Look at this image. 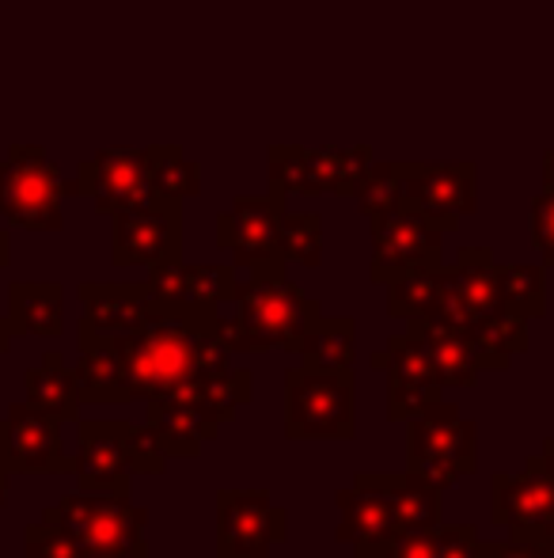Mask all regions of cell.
I'll list each match as a JSON object with an SVG mask.
<instances>
[{
  "instance_id": "cell-16",
  "label": "cell",
  "mask_w": 554,
  "mask_h": 558,
  "mask_svg": "<svg viewBox=\"0 0 554 558\" xmlns=\"http://www.w3.org/2000/svg\"><path fill=\"white\" fill-rule=\"evenodd\" d=\"M76 191L88 194L103 214H126L156 198L152 171H148V153L137 148H107L96 160H88L76 179Z\"/></svg>"
},
{
  "instance_id": "cell-5",
  "label": "cell",
  "mask_w": 554,
  "mask_h": 558,
  "mask_svg": "<svg viewBox=\"0 0 554 558\" xmlns=\"http://www.w3.org/2000/svg\"><path fill=\"white\" fill-rule=\"evenodd\" d=\"M407 471H415L436 490H452L479 468V426L452 403H433L407 422Z\"/></svg>"
},
{
  "instance_id": "cell-11",
  "label": "cell",
  "mask_w": 554,
  "mask_h": 558,
  "mask_svg": "<svg viewBox=\"0 0 554 558\" xmlns=\"http://www.w3.org/2000/svg\"><path fill=\"white\" fill-rule=\"evenodd\" d=\"M134 422L126 418H81L76 422V452L73 471L76 486L84 494H114L130 498L134 494V463L126 452V437Z\"/></svg>"
},
{
  "instance_id": "cell-34",
  "label": "cell",
  "mask_w": 554,
  "mask_h": 558,
  "mask_svg": "<svg viewBox=\"0 0 554 558\" xmlns=\"http://www.w3.org/2000/svg\"><path fill=\"white\" fill-rule=\"evenodd\" d=\"M436 558H482V536L475 524H444L436 529Z\"/></svg>"
},
{
  "instance_id": "cell-30",
  "label": "cell",
  "mask_w": 554,
  "mask_h": 558,
  "mask_svg": "<svg viewBox=\"0 0 554 558\" xmlns=\"http://www.w3.org/2000/svg\"><path fill=\"white\" fill-rule=\"evenodd\" d=\"M357 202L369 217H380L387 209L403 206L407 202V183H403V168L395 163H380V168H369L357 183Z\"/></svg>"
},
{
  "instance_id": "cell-37",
  "label": "cell",
  "mask_w": 554,
  "mask_h": 558,
  "mask_svg": "<svg viewBox=\"0 0 554 558\" xmlns=\"http://www.w3.org/2000/svg\"><path fill=\"white\" fill-rule=\"evenodd\" d=\"M8 490H12V471H8L4 456H0V509L8 506Z\"/></svg>"
},
{
  "instance_id": "cell-9",
  "label": "cell",
  "mask_w": 554,
  "mask_h": 558,
  "mask_svg": "<svg viewBox=\"0 0 554 558\" xmlns=\"http://www.w3.org/2000/svg\"><path fill=\"white\" fill-rule=\"evenodd\" d=\"M61 198H65L61 175L46 163L38 148H12V156L0 160V214H4V221L30 228V232H58Z\"/></svg>"
},
{
  "instance_id": "cell-20",
  "label": "cell",
  "mask_w": 554,
  "mask_h": 558,
  "mask_svg": "<svg viewBox=\"0 0 554 558\" xmlns=\"http://www.w3.org/2000/svg\"><path fill=\"white\" fill-rule=\"evenodd\" d=\"M403 183H407L410 206H418L421 214L436 217L448 228L475 209L471 163H464V168H403Z\"/></svg>"
},
{
  "instance_id": "cell-39",
  "label": "cell",
  "mask_w": 554,
  "mask_h": 558,
  "mask_svg": "<svg viewBox=\"0 0 554 558\" xmlns=\"http://www.w3.org/2000/svg\"><path fill=\"white\" fill-rule=\"evenodd\" d=\"M543 460H547V468L554 471V437H547V441H543Z\"/></svg>"
},
{
  "instance_id": "cell-27",
  "label": "cell",
  "mask_w": 554,
  "mask_h": 558,
  "mask_svg": "<svg viewBox=\"0 0 554 558\" xmlns=\"http://www.w3.org/2000/svg\"><path fill=\"white\" fill-rule=\"evenodd\" d=\"M148 171H152V191L168 202L194 198L201 186V171L194 163H186V156L178 148H152L148 153Z\"/></svg>"
},
{
  "instance_id": "cell-10",
  "label": "cell",
  "mask_w": 554,
  "mask_h": 558,
  "mask_svg": "<svg viewBox=\"0 0 554 558\" xmlns=\"http://www.w3.org/2000/svg\"><path fill=\"white\" fill-rule=\"evenodd\" d=\"M288 539V509L270 490H217V558H270Z\"/></svg>"
},
{
  "instance_id": "cell-29",
  "label": "cell",
  "mask_w": 554,
  "mask_h": 558,
  "mask_svg": "<svg viewBox=\"0 0 554 558\" xmlns=\"http://www.w3.org/2000/svg\"><path fill=\"white\" fill-rule=\"evenodd\" d=\"M502 293L517 316L540 319L547 312V286L540 266H502Z\"/></svg>"
},
{
  "instance_id": "cell-18",
  "label": "cell",
  "mask_w": 554,
  "mask_h": 558,
  "mask_svg": "<svg viewBox=\"0 0 554 558\" xmlns=\"http://www.w3.org/2000/svg\"><path fill=\"white\" fill-rule=\"evenodd\" d=\"M148 286L168 308H190V312H217V304L236 301L239 281L232 266H186L183 258L152 266Z\"/></svg>"
},
{
  "instance_id": "cell-31",
  "label": "cell",
  "mask_w": 554,
  "mask_h": 558,
  "mask_svg": "<svg viewBox=\"0 0 554 558\" xmlns=\"http://www.w3.org/2000/svg\"><path fill=\"white\" fill-rule=\"evenodd\" d=\"M91 551L65 532L61 524H50L38 517V524H27L23 532V558H88Z\"/></svg>"
},
{
  "instance_id": "cell-8",
  "label": "cell",
  "mask_w": 554,
  "mask_h": 558,
  "mask_svg": "<svg viewBox=\"0 0 554 558\" xmlns=\"http://www.w3.org/2000/svg\"><path fill=\"white\" fill-rule=\"evenodd\" d=\"M444 232H448V225L421 214L410 202L372 217V281L387 286L410 270L441 266Z\"/></svg>"
},
{
  "instance_id": "cell-7",
  "label": "cell",
  "mask_w": 554,
  "mask_h": 558,
  "mask_svg": "<svg viewBox=\"0 0 554 558\" xmlns=\"http://www.w3.org/2000/svg\"><path fill=\"white\" fill-rule=\"evenodd\" d=\"M338 529L334 539L349 544L354 558H387L407 532L395 506V471H357L346 490L334 494Z\"/></svg>"
},
{
  "instance_id": "cell-25",
  "label": "cell",
  "mask_w": 554,
  "mask_h": 558,
  "mask_svg": "<svg viewBox=\"0 0 554 558\" xmlns=\"http://www.w3.org/2000/svg\"><path fill=\"white\" fill-rule=\"evenodd\" d=\"M304 368H354L357 361V327L349 316H319L311 331L296 345Z\"/></svg>"
},
{
  "instance_id": "cell-24",
  "label": "cell",
  "mask_w": 554,
  "mask_h": 558,
  "mask_svg": "<svg viewBox=\"0 0 554 558\" xmlns=\"http://www.w3.org/2000/svg\"><path fill=\"white\" fill-rule=\"evenodd\" d=\"M23 388H27V403L50 414L53 422H81V391H76V376L65 365L58 350H46L38 365L23 373Z\"/></svg>"
},
{
  "instance_id": "cell-23",
  "label": "cell",
  "mask_w": 554,
  "mask_h": 558,
  "mask_svg": "<svg viewBox=\"0 0 554 558\" xmlns=\"http://www.w3.org/2000/svg\"><path fill=\"white\" fill-rule=\"evenodd\" d=\"M8 327L12 335L58 338L65 331V293L58 281H12L8 286Z\"/></svg>"
},
{
  "instance_id": "cell-12",
  "label": "cell",
  "mask_w": 554,
  "mask_h": 558,
  "mask_svg": "<svg viewBox=\"0 0 554 558\" xmlns=\"http://www.w3.org/2000/svg\"><path fill=\"white\" fill-rule=\"evenodd\" d=\"M369 365L387 376V422H410L426 407L444 399L441 376H436L429 353L421 350V342L410 331L387 338V345L372 353Z\"/></svg>"
},
{
  "instance_id": "cell-41",
  "label": "cell",
  "mask_w": 554,
  "mask_h": 558,
  "mask_svg": "<svg viewBox=\"0 0 554 558\" xmlns=\"http://www.w3.org/2000/svg\"><path fill=\"white\" fill-rule=\"evenodd\" d=\"M547 186H554V153H547Z\"/></svg>"
},
{
  "instance_id": "cell-21",
  "label": "cell",
  "mask_w": 554,
  "mask_h": 558,
  "mask_svg": "<svg viewBox=\"0 0 554 558\" xmlns=\"http://www.w3.org/2000/svg\"><path fill=\"white\" fill-rule=\"evenodd\" d=\"M145 426L156 434V441L168 452V460H198L201 445L217 437V422H209L194 403L178 396L145 399Z\"/></svg>"
},
{
  "instance_id": "cell-6",
  "label": "cell",
  "mask_w": 554,
  "mask_h": 558,
  "mask_svg": "<svg viewBox=\"0 0 554 558\" xmlns=\"http://www.w3.org/2000/svg\"><path fill=\"white\" fill-rule=\"evenodd\" d=\"M42 521L73 532L88 551L148 558V509L134 506L130 498L76 490L65 494L61 501H53V506H46Z\"/></svg>"
},
{
  "instance_id": "cell-38",
  "label": "cell",
  "mask_w": 554,
  "mask_h": 558,
  "mask_svg": "<svg viewBox=\"0 0 554 558\" xmlns=\"http://www.w3.org/2000/svg\"><path fill=\"white\" fill-rule=\"evenodd\" d=\"M12 327H8V316L0 319V353H8V345H12Z\"/></svg>"
},
{
  "instance_id": "cell-2",
  "label": "cell",
  "mask_w": 554,
  "mask_h": 558,
  "mask_svg": "<svg viewBox=\"0 0 554 558\" xmlns=\"http://www.w3.org/2000/svg\"><path fill=\"white\" fill-rule=\"evenodd\" d=\"M441 319L459 327L475 345L482 373H505L528 350V319L505 304L502 266L490 251H464L456 266H444Z\"/></svg>"
},
{
  "instance_id": "cell-3",
  "label": "cell",
  "mask_w": 554,
  "mask_h": 558,
  "mask_svg": "<svg viewBox=\"0 0 554 558\" xmlns=\"http://www.w3.org/2000/svg\"><path fill=\"white\" fill-rule=\"evenodd\" d=\"M236 331L239 353H262V350H293L300 338L311 331L323 308L311 301L300 286L285 278V258L251 266V278L236 293Z\"/></svg>"
},
{
  "instance_id": "cell-42",
  "label": "cell",
  "mask_w": 554,
  "mask_h": 558,
  "mask_svg": "<svg viewBox=\"0 0 554 558\" xmlns=\"http://www.w3.org/2000/svg\"><path fill=\"white\" fill-rule=\"evenodd\" d=\"M88 558H126V555H107V551H91Z\"/></svg>"
},
{
  "instance_id": "cell-19",
  "label": "cell",
  "mask_w": 554,
  "mask_h": 558,
  "mask_svg": "<svg viewBox=\"0 0 554 558\" xmlns=\"http://www.w3.org/2000/svg\"><path fill=\"white\" fill-rule=\"evenodd\" d=\"M281 194L270 198H239L232 214L221 217V247H229L244 266L270 263L278 255V225H281Z\"/></svg>"
},
{
  "instance_id": "cell-35",
  "label": "cell",
  "mask_w": 554,
  "mask_h": 558,
  "mask_svg": "<svg viewBox=\"0 0 554 558\" xmlns=\"http://www.w3.org/2000/svg\"><path fill=\"white\" fill-rule=\"evenodd\" d=\"M532 243L554 266V186H547V194H540L532 206Z\"/></svg>"
},
{
  "instance_id": "cell-14",
  "label": "cell",
  "mask_w": 554,
  "mask_h": 558,
  "mask_svg": "<svg viewBox=\"0 0 554 558\" xmlns=\"http://www.w3.org/2000/svg\"><path fill=\"white\" fill-rule=\"evenodd\" d=\"M490 521L497 529H525V532H543L554 524V471L547 460L528 456L525 471H497L490 478Z\"/></svg>"
},
{
  "instance_id": "cell-1",
  "label": "cell",
  "mask_w": 554,
  "mask_h": 558,
  "mask_svg": "<svg viewBox=\"0 0 554 558\" xmlns=\"http://www.w3.org/2000/svg\"><path fill=\"white\" fill-rule=\"evenodd\" d=\"M99 342H107L111 350L126 403L171 396L190 380L232 365V350L224 345V319L217 312L163 304L145 327L130 335L99 338Z\"/></svg>"
},
{
  "instance_id": "cell-4",
  "label": "cell",
  "mask_w": 554,
  "mask_h": 558,
  "mask_svg": "<svg viewBox=\"0 0 554 558\" xmlns=\"http://www.w3.org/2000/svg\"><path fill=\"white\" fill-rule=\"evenodd\" d=\"M288 441H354L357 380L354 368H288L285 373Z\"/></svg>"
},
{
  "instance_id": "cell-26",
  "label": "cell",
  "mask_w": 554,
  "mask_h": 558,
  "mask_svg": "<svg viewBox=\"0 0 554 558\" xmlns=\"http://www.w3.org/2000/svg\"><path fill=\"white\" fill-rule=\"evenodd\" d=\"M444 296V266H426V270H410L403 278L387 281V312L392 319H429L441 312Z\"/></svg>"
},
{
  "instance_id": "cell-13",
  "label": "cell",
  "mask_w": 554,
  "mask_h": 558,
  "mask_svg": "<svg viewBox=\"0 0 554 558\" xmlns=\"http://www.w3.org/2000/svg\"><path fill=\"white\" fill-rule=\"evenodd\" d=\"M0 456L12 475H65L73 471V456L61 445V422L38 407L12 403L0 414Z\"/></svg>"
},
{
  "instance_id": "cell-40",
  "label": "cell",
  "mask_w": 554,
  "mask_h": 558,
  "mask_svg": "<svg viewBox=\"0 0 554 558\" xmlns=\"http://www.w3.org/2000/svg\"><path fill=\"white\" fill-rule=\"evenodd\" d=\"M0 266H8V232H0Z\"/></svg>"
},
{
  "instance_id": "cell-32",
  "label": "cell",
  "mask_w": 554,
  "mask_h": 558,
  "mask_svg": "<svg viewBox=\"0 0 554 558\" xmlns=\"http://www.w3.org/2000/svg\"><path fill=\"white\" fill-rule=\"evenodd\" d=\"M482 558H554V544L543 532L509 529L505 539H482Z\"/></svg>"
},
{
  "instance_id": "cell-28",
  "label": "cell",
  "mask_w": 554,
  "mask_h": 558,
  "mask_svg": "<svg viewBox=\"0 0 554 558\" xmlns=\"http://www.w3.org/2000/svg\"><path fill=\"white\" fill-rule=\"evenodd\" d=\"M278 255L285 263L319 266L323 258V225L316 214H288L278 225Z\"/></svg>"
},
{
  "instance_id": "cell-33",
  "label": "cell",
  "mask_w": 554,
  "mask_h": 558,
  "mask_svg": "<svg viewBox=\"0 0 554 558\" xmlns=\"http://www.w3.org/2000/svg\"><path fill=\"white\" fill-rule=\"evenodd\" d=\"M126 452H130V463H134L137 475H163V468H168V452L160 448L156 441V434L145 426V422H134L130 426V437H126Z\"/></svg>"
},
{
  "instance_id": "cell-22",
  "label": "cell",
  "mask_w": 554,
  "mask_h": 558,
  "mask_svg": "<svg viewBox=\"0 0 554 558\" xmlns=\"http://www.w3.org/2000/svg\"><path fill=\"white\" fill-rule=\"evenodd\" d=\"M407 331L418 338L421 350L429 353L436 376L444 388H475L482 376L479 361H475V345L459 327H452L448 319L429 316V319H410Z\"/></svg>"
},
{
  "instance_id": "cell-17",
  "label": "cell",
  "mask_w": 554,
  "mask_h": 558,
  "mask_svg": "<svg viewBox=\"0 0 554 558\" xmlns=\"http://www.w3.org/2000/svg\"><path fill=\"white\" fill-rule=\"evenodd\" d=\"M81 338H114L145 327L163 308L148 281H84Z\"/></svg>"
},
{
  "instance_id": "cell-15",
  "label": "cell",
  "mask_w": 554,
  "mask_h": 558,
  "mask_svg": "<svg viewBox=\"0 0 554 558\" xmlns=\"http://www.w3.org/2000/svg\"><path fill=\"white\" fill-rule=\"evenodd\" d=\"M183 243V221H178V202L156 194L152 202L126 214H114V240L111 258L114 266H160L178 258Z\"/></svg>"
},
{
  "instance_id": "cell-36",
  "label": "cell",
  "mask_w": 554,
  "mask_h": 558,
  "mask_svg": "<svg viewBox=\"0 0 554 558\" xmlns=\"http://www.w3.org/2000/svg\"><path fill=\"white\" fill-rule=\"evenodd\" d=\"M436 529H441V524H436ZM436 529H418V532H410V536H403L387 558H436Z\"/></svg>"
}]
</instances>
